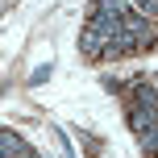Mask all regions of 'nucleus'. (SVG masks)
Listing matches in <instances>:
<instances>
[{"label": "nucleus", "instance_id": "4", "mask_svg": "<svg viewBox=\"0 0 158 158\" xmlns=\"http://www.w3.org/2000/svg\"><path fill=\"white\" fill-rule=\"evenodd\" d=\"M129 125H133L137 133H146L150 125H158V112L146 108V104H133V108H129Z\"/></svg>", "mask_w": 158, "mask_h": 158}, {"label": "nucleus", "instance_id": "6", "mask_svg": "<svg viewBox=\"0 0 158 158\" xmlns=\"http://www.w3.org/2000/svg\"><path fill=\"white\" fill-rule=\"evenodd\" d=\"M54 137H58V154H63V158H75V150H71V142H67L63 129H54Z\"/></svg>", "mask_w": 158, "mask_h": 158}, {"label": "nucleus", "instance_id": "5", "mask_svg": "<svg viewBox=\"0 0 158 158\" xmlns=\"http://www.w3.org/2000/svg\"><path fill=\"white\" fill-rule=\"evenodd\" d=\"M142 137V150H158V125H150L146 133H137Z\"/></svg>", "mask_w": 158, "mask_h": 158}, {"label": "nucleus", "instance_id": "3", "mask_svg": "<svg viewBox=\"0 0 158 158\" xmlns=\"http://www.w3.org/2000/svg\"><path fill=\"white\" fill-rule=\"evenodd\" d=\"M0 146H4V158H38L29 146H25V137H17L13 129H4V133H0Z\"/></svg>", "mask_w": 158, "mask_h": 158}, {"label": "nucleus", "instance_id": "7", "mask_svg": "<svg viewBox=\"0 0 158 158\" xmlns=\"http://www.w3.org/2000/svg\"><path fill=\"white\" fill-rule=\"evenodd\" d=\"M46 79H50V63H46V67H38V71H33V79H29V83H46Z\"/></svg>", "mask_w": 158, "mask_h": 158}, {"label": "nucleus", "instance_id": "1", "mask_svg": "<svg viewBox=\"0 0 158 158\" xmlns=\"http://www.w3.org/2000/svg\"><path fill=\"white\" fill-rule=\"evenodd\" d=\"M112 42V33L108 29H100V25H92L87 21V29H83V38H79V46H83V54L87 58H96V54H104V46Z\"/></svg>", "mask_w": 158, "mask_h": 158}, {"label": "nucleus", "instance_id": "2", "mask_svg": "<svg viewBox=\"0 0 158 158\" xmlns=\"http://www.w3.org/2000/svg\"><path fill=\"white\" fill-rule=\"evenodd\" d=\"M129 96H133V104L154 108V104H158V83H146V75H137L133 83H129Z\"/></svg>", "mask_w": 158, "mask_h": 158}]
</instances>
